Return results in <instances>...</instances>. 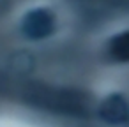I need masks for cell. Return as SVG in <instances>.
Returning a JSON list of instances; mask_svg holds the SVG:
<instances>
[{"mask_svg": "<svg viewBox=\"0 0 129 127\" xmlns=\"http://www.w3.org/2000/svg\"><path fill=\"white\" fill-rule=\"evenodd\" d=\"M111 57L120 62H129V32L118 35L111 43Z\"/></svg>", "mask_w": 129, "mask_h": 127, "instance_id": "cell-1", "label": "cell"}, {"mask_svg": "<svg viewBox=\"0 0 129 127\" xmlns=\"http://www.w3.org/2000/svg\"><path fill=\"white\" fill-rule=\"evenodd\" d=\"M104 115L113 122H120L125 118V104L120 99H111L104 108Z\"/></svg>", "mask_w": 129, "mask_h": 127, "instance_id": "cell-2", "label": "cell"}]
</instances>
